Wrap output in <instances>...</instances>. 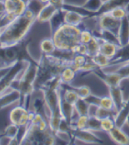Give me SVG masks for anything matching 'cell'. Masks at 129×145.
<instances>
[{
	"label": "cell",
	"mask_w": 129,
	"mask_h": 145,
	"mask_svg": "<svg viewBox=\"0 0 129 145\" xmlns=\"http://www.w3.org/2000/svg\"><path fill=\"white\" fill-rule=\"evenodd\" d=\"M36 21L26 16H18L13 21L0 27V48L15 46L21 43Z\"/></svg>",
	"instance_id": "obj_1"
},
{
	"label": "cell",
	"mask_w": 129,
	"mask_h": 145,
	"mask_svg": "<svg viewBox=\"0 0 129 145\" xmlns=\"http://www.w3.org/2000/svg\"><path fill=\"white\" fill-rule=\"evenodd\" d=\"M81 30L79 26L70 25L65 23L61 24L55 29L52 37L56 50L72 52L76 46L81 43Z\"/></svg>",
	"instance_id": "obj_2"
},
{
	"label": "cell",
	"mask_w": 129,
	"mask_h": 145,
	"mask_svg": "<svg viewBox=\"0 0 129 145\" xmlns=\"http://www.w3.org/2000/svg\"><path fill=\"white\" fill-rule=\"evenodd\" d=\"M30 112L23 105H18L9 112L10 122L18 127H24L30 123Z\"/></svg>",
	"instance_id": "obj_3"
},
{
	"label": "cell",
	"mask_w": 129,
	"mask_h": 145,
	"mask_svg": "<svg viewBox=\"0 0 129 145\" xmlns=\"http://www.w3.org/2000/svg\"><path fill=\"white\" fill-rule=\"evenodd\" d=\"M98 20V24L100 30L109 31L118 36V32L119 30L122 20L116 19L107 12L101 13L99 16Z\"/></svg>",
	"instance_id": "obj_4"
},
{
	"label": "cell",
	"mask_w": 129,
	"mask_h": 145,
	"mask_svg": "<svg viewBox=\"0 0 129 145\" xmlns=\"http://www.w3.org/2000/svg\"><path fill=\"white\" fill-rule=\"evenodd\" d=\"M22 100V93L18 89L10 88L5 93L0 95V110L19 102Z\"/></svg>",
	"instance_id": "obj_5"
},
{
	"label": "cell",
	"mask_w": 129,
	"mask_h": 145,
	"mask_svg": "<svg viewBox=\"0 0 129 145\" xmlns=\"http://www.w3.org/2000/svg\"><path fill=\"white\" fill-rule=\"evenodd\" d=\"M5 12L12 13L15 16L23 15L27 8V3L26 0H5Z\"/></svg>",
	"instance_id": "obj_6"
},
{
	"label": "cell",
	"mask_w": 129,
	"mask_h": 145,
	"mask_svg": "<svg viewBox=\"0 0 129 145\" xmlns=\"http://www.w3.org/2000/svg\"><path fill=\"white\" fill-rule=\"evenodd\" d=\"M59 10V8H58L56 6H55L52 3H47V4L43 5L38 12V13L36 14V20L40 23L50 22V20L55 16V14Z\"/></svg>",
	"instance_id": "obj_7"
},
{
	"label": "cell",
	"mask_w": 129,
	"mask_h": 145,
	"mask_svg": "<svg viewBox=\"0 0 129 145\" xmlns=\"http://www.w3.org/2000/svg\"><path fill=\"white\" fill-rule=\"evenodd\" d=\"M62 9L64 12L63 14V22L65 24H70V25L79 26L83 22L84 18L87 17V15H85L75 10L63 9V8Z\"/></svg>",
	"instance_id": "obj_8"
},
{
	"label": "cell",
	"mask_w": 129,
	"mask_h": 145,
	"mask_svg": "<svg viewBox=\"0 0 129 145\" xmlns=\"http://www.w3.org/2000/svg\"><path fill=\"white\" fill-rule=\"evenodd\" d=\"M121 46L118 44L113 43L109 41L105 40L103 37H100V52L106 56L109 59H112L116 56L118 51L121 49Z\"/></svg>",
	"instance_id": "obj_9"
},
{
	"label": "cell",
	"mask_w": 129,
	"mask_h": 145,
	"mask_svg": "<svg viewBox=\"0 0 129 145\" xmlns=\"http://www.w3.org/2000/svg\"><path fill=\"white\" fill-rule=\"evenodd\" d=\"M118 40L122 48L129 45V20L127 16L121 21L119 30L118 32Z\"/></svg>",
	"instance_id": "obj_10"
},
{
	"label": "cell",
	"mask_w": 129,
	"mask_h": 145,
	"mask_svg": "<svg viewBox=\"0 0 129 145\" xmlns=\"http://www.w3.org/2000/svg\"><path fill=\"white\" fill-rule=\"evenodd\" d=\"M110 139L115 144L120 145L129 144V137L125 131L120 127L115 126L112 131L108 133Z\"/></svg>",
	"instance_id": "obj_11"
},
{
	"label": "cell",
	"mask_w": 129,
	"mask_h": 145,
	"mask_svg": "<svg viewBox=\"0 0 129 145\" xmlns=\"http://www.w3.org/2000/svg\"><path fill=\"white\" fill-rule=\"evenodd\" d=\"M74 137L75 139L83 141L84 143H99L100 138L93 134V131H91L88 129H74Z\"/></svg>",
	"instance_id": "obj_12"
},
{
	"label": "cell",
	"mask_w": 129,
	"mask_h": 145,
	"mask_svg": "<svg viewBox=\"0 0 129 145\" xmlns=\"http://www.w3.org/2000/svg\"><path fill=\"white\" fill-rule=\"evenodd\" d=\"M109 97L112 98L113 102L115 103L116 110L119 111L124 105L122 89L120 88V86L109 87Z\"/></svg>",
	"instance_id": "obj_13"
},
{
	"label": "cell",
	"mask_w": 129,
	"mask_h": 145,
	"mask_svg": "<svg viewBox=\"0 0 129 145\" xmlns=\"http://www.w3.org/2000/svg\"><path fill=\"white\" fill-rule=\"evenodd\" d=\"M103 80L109 88V87L120 86L121 81L123 80V78L119 74L116 72H109V73H104V78Z\"/></svg>",
	"instance_id": "obj_14"
},
{
	"label": "cell",
	"mask_w": 129,
	"mask_h": 145,
	"mask_svg": "<svg viewBox=\"0 0 129 145\" xmlns=\"http://www.w3.org/2000/svg\"><path fill=\"white\" fill-rule=\"evenodd\" d=\"M78 71H75L72 67L66 66L62 69L59 74L61 82L65 84H70L74 80Z\"/></svg>",
	"instance_id": "obj_15"
},
{
	"label": "cell",
	"mask_w": 129,
	"mask_h": 145,
	"mask_svg": "<svg viewBox=\"0 0 129 145\" xmlns=\"http://www.w3.org/2000/svg\"><path fill=\"white\" fill-rule=\"evenodd\" d=\"M87 45V56L92 57L96 54L100 52V37H97L93 36L90 42Z\"/></svg>",
	"instance_id": "obj_16"
},
{
	"label": "cell",
	"mask_w": 129,
	"mask_h": 145,
	"mask_svg": "<svg viewBox=\"0 0 129 145\" xmlns=\"http://www.w3.org/2000/svg\"><path fill=\"white\" fill-rule=\"evenodd\" d=\"M40 48L45 55H52L56 50L53 38H45L40 43Z\"/></svg>",
	"instance_id": "obj_17"
},
{
	"label": "cell",
	"mask_w": 129,
	"mask_h": 145,
	"mask_svg": "<svg viewBox=\"0 0 129 145\" xmlns=\"http://www.w3.org/2000/svg\"><path fill=\"white\" fill-rule=\"evenodd\" d=\"M103 2V0H86L82 7L90 13H96L100 12Z\"/></svg>",
	"instance_id": "obj_18"
},
{
	"label": "cell",
	"mask_w": 129,
	"mask_h": 145,
	"mask_svg": "<svg viewBox=\"0 0 129 145\" xmlns=\"http://www.w3.org/2000/svg\"><path fill=\"white\" fill-rule=\"evenodd\" d=\"M110 60L111 59L106 57V56L101 54L100 52H99L97 54H96L95 56L91 57V62L100 69H103L105 67L109 66L110 65Z\"/></svg>",
	"instance_id": "obj_19"
},
{
	"label": "cell",
	"mask_w": 129,
	"mask_h": 145,
	"mask_svg": "<svg viewBox=\"0 0 129 145\" xmlns=\"http://www.w3.org/2000/svg\"><path fill=\"white\" fill-rule=\"evenodd\" d=\"M87 62V56L81 55V54H75V56L73 58V59L71 61L70 66L77 71H80V69L84 66Z\"/></svg>",
	"instance_id": "obj_20"
},
{
	"label": "cell",
	"mask_w": 129,
	"mask_h": 145,
	"mask_svg": "<svg viewBox=\"0 0 129 145\" xmlns=\"http://www.w3.org/2000/svg\"><path fill=\"white\" fill-rule=\"evenodd\" d=\"M90 104L85 100L79 99L75 104L74 105V110L77 114L80 115H88V110Z\"/></svg>",
	"instance_id": "obj_21"
},
{
	"label": "cell",
	"mask_w": 129,
	"mask_h": 145,
	"mask_svg": "<svg viewBox=\"0 0 129 145\" xmlns=\"http://www.w3.org/2000/svg\"><path fill=\"white\" fill-rule=\"evenodd\" d=\"M100 125L102 131L109 133L115 128L116 125L113 117H107L100 120Z\"/></svg>",
	"instance_id": "obj_22"
},
{
	"label": "cell",
	"mask_w": 129,
	"mask_h": 145,
	"mask_svg": "<svg viewBox=\"0 0 129 145\" xmlns=\"http://www.w3.org/2000/svg\"><path fill=\"white\" fill-rule=\"evenodd\" d=\"M99 106L103 107L106 110H111V111H115L118 112L115 108V103L113 102V100L109 96H106V97H102L100 98V103H99Z\"/></svg>",
	"instance_id": "obj_23"
},
{
	"label": "cell",
	"mask_w": 129,
	"mask_h": 145,
	"mask_svg": "<svg viewBox=\"0 0 129 145\" xmlns=\"http://www.w3.org/2000/svg\"><path fill=\"white\" fill-rule=\"evenodd\" d=\"M62 100L74 106L79 100V97L74 90H66L63 94Z\"/></svg>",
	"instance_id": "obj_24"
},
{
	"label": "cell",
	"mask_w": 129,
	"mask_h": 145,
	"mask_svg": "<svg viewBox=\"0 0 129 145\" xmlns=\"http://www.w3.org/2000/svg\"><path fill=\"white\" fill-rule=\"evenodd\" d=\"M91 131H102L100 125V120L96 116H89L87 129Z\"/></svg>",
	"instance_id": "obj_25"
},
{
	"label": "cell",
	"mask_w": 129,
	"mask_h": 145,
	"mask_svg": "<svg viewBox=\"0 0 129 145\" xmlns=\"http://www.w3.org/2000/svg\"><path fill=\"white\" fill-rule=\"evenodd\" d=\"M109 13L110 15H112L113 18H115L116 19L122 20L124 18L127 16V14L125 11H124L123 5H119V6H116V7L113 8L109 11L106 12Z\"/></svg>",
	"instance_id": "obj_26"
},
{
	"label": "cell",
	"mask_w": 129,
	"mask_h": 145,
	"mask_svg": "<svg viewBox=\"0 0 129 145\" xmlns=\"http://www.w3.org/2000/svg\"><path fill=\"white\" fill-rule=\"evenodd\" d=\"M88 119V115H80V116H78V118L74 121V129H79V130L86 129Z\"/></svg>",
	"instance_id": "obj_27"
},
{
	"label": "cell",
	"mask_w": 129,
	"mask_h": 145,
	"mask_svg": "<svg viewBox=\"0 0 129 145\" xmlns=\"http://www.w3.org/2000/svg\"><path fill=\"white\" fill-rule=\"evenodd\" d=\"M19 131L20 127L17 126L16 125H14V124L11 123L5 128V131H4V135L8 136L11 139H13V138H18V137Z\"/></svg>",
	"instance_id": "obj_28"
},
{
	"label": "cell",
	"mask_w": 129,
	"mask_h": 145,
	"mask_svg": "<svg viewBox=\"0 0 129 145\" xmlns=\"http://www.w3.org/2000/svg\"><path fill=\"white\" fill-rule=\"evenodd\" d=\"M110 72H116L118 74H119L123 79L129 78V62H124L123 64H122V65L118 67V69Z\"/></svg>",
	"instance_id": "obj_29"
},
{
	"label": "cell",
	"mask_w": 129,
	"mask_h": 145,
	"mask_svg": "<svg viewBox=\"0 0 129 145\" xmlns=\"http://www.w3.org/2000/svg\"><path fill=\"white\" fill-rule=\"evenodd\" d=\"M74 90L78 93L79 99H82V100H86L87 98L92 94L91 89L87 86H81L78 88H74Z\"/></svg>",
	"instance_id": "obj_30"
},
{
	"label": "cell",
	"mask_w": 129,
	"mask_h": 145,
	"mask_svg": "<svg viewBox=\"0 0 129 145\" xmlns=\"http://www.w3.org/2000/svg\"><path fill=\"white\" fill-rule=\"evenodd\" d=\"M93 37V33H91V31H90L89 30H87V29L81 30V37H80L81 43H84V44H87L92 40Z\"/></svg>",
	"instance_id": "obj_31"
},
{
	"label": "cell",
	"mask_w": 129,
	"mask_h": 145,
	"mask_svg": "<svg viewBox=\"0 0 129 145\" xmlns=\"http://www.w3.org/2000/svg\"><path fill=\"white\" fill-rule=\"evenodd\" d=\"M17 62L18 61H14V62H12L9 63V64L6 65L5 66L0 67V81L9 72L10 70L13 68L14 65L17 63Z\"/></svg>",
	"instance_id": "obj_32"
},
{
	"label": "cell",
	"mask_w": 129,
	"mask_h": 145,
	"mask_svg": "<svg viewBox=\"0 0 129 145\" xmlns=\"http://www.w3.org/2000/svg\"><path fill=\"white\" fill-rule=\"evenodd\" d=\"M50 3L56 6L58 8L62 9L64 4V0H50Z\"/></svg>",
	"instance_id": "obj_33"
},
{
	"label": "cell",
	"mask_w": 129,
	"mask_h": 145,
	"mask_svg": "<svg viewBox=\"0 0 129 145\" xmlns=\"http://www.w3.org/2000/svg\"><path fill=\"white\" fill-rule=\"evenodd\" d=\"M123 8H124V11L126 12L127 15H129V1L124 3V5H123Z\"/></svg>",
	"instance_id": "obj_34"
},
{
	"label": "cell",
	"mask_w": 129,
	"mask_h": 145,
	"mask_svg": "<svg viewBox=\"0 0 129 145\" xmlns=\"http://www.w3.org/2000/svg\"><path fill=\"white\" fill-rule=\"evenodd\" d=\"M5 12V5L4 2L0 1V13H4Z\"/></svg>",
	"instance_id": "obj_35"
},
{
	"label": "cell",
	"mask_w": 129,
	"mask_h": 145,
	"mask_svg": "<svg viewBox=\"0 0 129 145\" xmlns=\"http://www.w3.org/2000/svg\"><path fill=\"white\" fill-rule=\"evenodd\" d=\"M40 3H42L43 5H46V4H47V3H50V0H39Z\"/></svg>",
	"instance_id": "obj_36"
},
{
	"label": "cell",
	"mask_w": 129,
	"mask_h": 145,
	"mask_svg": "<svg viewBox=\"0 0 129 145\" xmlns=\"http://www.w3.org/2000/svg\"><path fill=\"white\" fill-rule=\"evenodd\" d=\"M3 14H4V13H0V18H1V17L3 16Z\"/></svg>",
	"instance_id": "obj_37"
},
{
	"label": "cell",
	"mask_w": 129,
	"mask_h": 145,
	"mask_svg": "<svg viewBox=\"0 0 129 145\" xmlns=\"http://www.w3.org/2000/svg\"><path fill=\"white\" fill-rule=\"evenodd\" d=\"M27 1H28V0H27Z\"/></svg>",
	"instance_id": "obj_38"
}]
</instances>
